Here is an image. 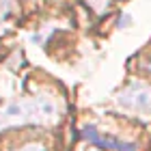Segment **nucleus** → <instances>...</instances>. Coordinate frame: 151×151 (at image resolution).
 I'll return each instance as SVG.
<instances>
[{
  "label": "nucleus",
  "instance_id": "nucleus-1",
  "mask_svg": "<svg viewBox=\"0 0 151 151\" xmlns=\"http://www.w3.org/2000/svg\"><path fill=\"white\" fill-rule=\"evenodd\" d=\"M121 104L127 108H136L140 112H151V91L140 84H132L121 95Z\"/></svg>",
  "mask_w": 151,
  "mask_h": 151
},
{
  "label": "nucleus",
  "instance_id": "nucleus-2",
  "mask_svg": "<svg viewBox=\"0 0 151 151\" xmlns=\"http://www.w3.org/2000/svg\"><path fill=\"white\" fill-rule=\"evenodd\" d=\"M82 136L93 142V145L97 147H104V149H114V151H138V147L134 145V142H121L116 138H110V136H104L101 132H97L95 129V125H86L84 132H82Z\"/></svg>",
  "mask_w": 151,
  "mask_h": 151
},
{
  "label": "nucleus",
  "instance_id": "nucleus-3",
  "mask_svg": "<svg viewBox=\"0 0 151 151\" xmlns=\"http://www.w3.org/2000/svg\"><path fill=\"white\" fill-rule=\"evenodd\" d=\"M129 24H132V15H129V13H123L119 17V28H127Z\"/></svg>",
  "mask_w": 151,
  "mask_h": 151
},
{
  "label": "nucleus",
  "instance_id": "nucleus-4",
  "mask_svg": "<svg viewBox=\"0 0 151 151\" xmlns=\"http://www.w3.org/2000/svg\"><path fill=\"white\" fill-rule=\"evenodd\" d=\"M22 151H45L43 147H37V145H30V147H26V149H22Z\"/></svg>",
  "mask_w": 151,
  "mask_h": 151
}]
</instances>
